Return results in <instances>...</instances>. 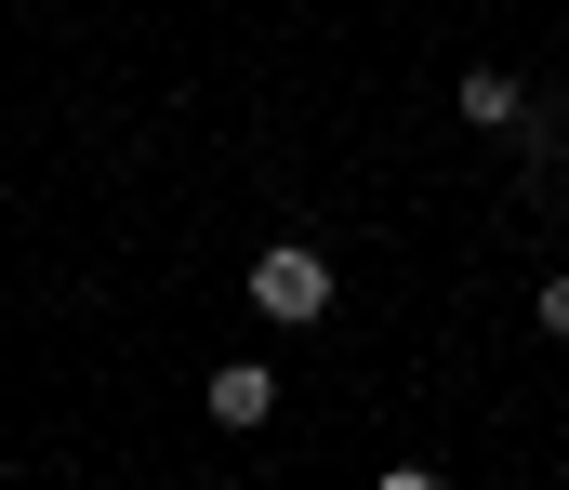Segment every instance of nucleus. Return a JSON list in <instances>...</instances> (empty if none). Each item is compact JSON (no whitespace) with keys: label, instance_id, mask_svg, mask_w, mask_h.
<instances>
[{"label":"nucleus","instance_id":"nucleus-1","mask_svg":"<svg viewBox=\"0 0 569 490\" xmlns=\"http://www.w3.org/2000/svg\"><path fill=\"white\" fill-rule=\"evenodd\" d=\"M252 319H266V331H318V319H331V266H318L305 239L252 252Z\"/></svg>","mask_w":569,"mask_h":490},{"label":"nucleus","instance_id":"nucleus-2","mask_svg":"<svg viewBox=\"0 0 569 490\" xmlns=\"http://www.w3.org/2000/svg\"><path fill=\"white\" fill-rule=\"evenodd\" d=\"M199 411H212L226 438H266V424H279V371H266V358H226V371L199 384Z\"/></svg>","mask_w":569,"mask_h":490},{"label":"nucleus","instance_id":"nucleus-4","mask_svg":"<svg viewBox=\"0 0 569 490\" xmlns=\"http://www.w3.org/2000/svg\"><path fill=\"white\" fill-rule=\"evenodd\" d=\"M530 319H543V331H557V344H569V266H557V279H543V292H530Z\"/></svg>","mask_w":569,"mask_h":490},{"label":"nucleus","instance_id":"nucleus-3","mask_svg":"<svg viewBox=\"0 0 569 490\" xmlns=\"http://www.w3.org/2000/svg\"><path fill=\"white\" fill-rule=\"evenodd\" d=\"M463 120H477V133H517V120H530V80H503V67H463Z\"/></svg>","mask_w":569,"mask_h":490}]
</instances>
